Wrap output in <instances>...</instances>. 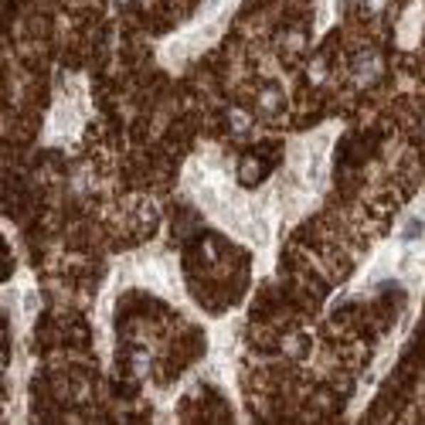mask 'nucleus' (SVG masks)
I'll return each mask as SVG.
<instances>
[{"label": "nucleus", "mask_w": 425, "mask_h": 425, "mask_svg": "<svg viewBox=\"0 0 425 425\" xmlns=\"http://www.w3.org/2000/svg\"><path fill=\"white\" fill-rule=\"evenodd\" d=\"M258 109H262L266 116H276V112H279V92L276 89L262 92V95H258Z\"/></svg>", "instance_id": "1"}]
</instances>
